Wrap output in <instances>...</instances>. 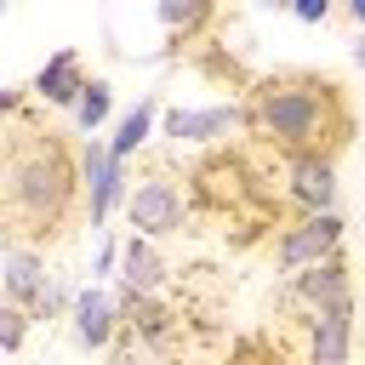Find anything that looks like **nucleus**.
Returning a JSON list of instances; mask_svg holds the SVG:
<instances>
[{"mask_svg":"<svg viewBox=\"0 0 365 365\" xmlns=\"http://www.w3.org/2000/svg\"><path fill=\"white\" fill-rule=\"evenodd\" d=\"M0 200H6L11 240L40 245V240L68 234L74 205L86 211V177H80V160L68 154V143H63L57 131H29L23 120H11L6 165H0Z\"/></svg>","mask_w":365,"mask_h":365,"instance_id":"f257e3e1","label":"nucleus"},{"mask_svg":"<svg viewBox=\"0 0 365 365\" xmlns=\"http://www.w3.org/2000/svg\"><path fill=\"white\" fill-rule=\"evenodd\" d=\"M245 120L257 137L291 154H336L354 131V114L342 103V86L325 74H274L251 91Z\"/></svg>","mask_w":365,"mask_h":365,"instance_id":"f03ea898","label":"nucleus"},{"mask_svg":"<svg viewBox=\"0 0 365 365\" xmlns=\"http://www.w3.org/2000/svg\"><path fill=\"white\" fill-rule=\"evenodd\" d=\"M331 257H342V217L336 211H325V217H297L285 234H279V245H274V262H279V274H308V268H319V262H331Z\"/></svg>","mask_w":365,"mask_h":365,"instance_id":"7ed1b4c3","label":"nucleus"},{"mask_svg":"<svg viewBox=\"0 0 365 365\" xmlns=\"http://www.w3.org/2000/svg\"><path fill=\"white\" fill-rule=\"evenodd\" d=\"M80 177H86V222L103 228L108 211H114L120 200H131V188H125V165L108 154V143L86 137V143H80Z\"/></svg>","mask_w":365,"mask_h":365,"instance_id":"20e7f679","label":"nucleus"},{"mask_svg":"<svg viewBox=\"0 0 365 365\" xmlns=\"http://www.w3.org/2000/svg\"><path fill=\"white\" fill-rule=\"evenodd\" d=\"M125 217H131V234H143V240H165V234H182V194H177V182H165V177H143L137 188H131V200H125Z\"/></svg>","mask_w":365,"mask_h":365,"instance_id":"39448f33","label":"nucleus"},{"mask_svg":"<svg viewBox=\"0 0 365 365\" xmlns=\"http://www.w3.org/2000/svg\"><path fill=\"white\" fill-rule=\"evenodd\" d=\"M285 188L302 217L336 211V154H291L285 160Z\"/></svg>","mask_w":365,"mask_h":365,"instance_id":"423d86ee","label":"nucleus"},{"mask_svg":"<svg viewBox=\"0 0 365 365\" xmlns=\"http://www.w3.org/2000/svg\"><path fill=\"white\" fill-rule=\"evenodd\" d=\"M120 325H125V314H120V297H108L103 285H86V291H74L68 331H74V342H80L86 354H103V348L120 336Z\"/></svg>","mask_w":365,"mask_h":365,"instance_id":"0eeeda50","label":"nucleus"},{"mask_svg":"<svg viewBox=\"0 0 365 365\" xmlns=\"http://www.w3.org/2000/svg\"><path fill=\"white\" fill-rule=\"evenodd\" d=\"M0 279H6V302L11 308H40L46 302V291L57 285L51 274H46V257L34 251V245H23V240H6V257H0Z\"/></svg>","mask_w":365,"mask_h":365,"instance_id":"6e6552de","label":"nucleus"},{"mask_svg":"<svg viewBox=\"0 0 365 365\" xmlns=\"http://www.w3.org/2000/svg\"><path fill=\"white\" fill-rule=\"evenodd\" d=\"M234 125H251L245 120V103H211V108H165V120H160V131L165 137H177V143H217V137H228Z\"/></svg>","mask_w":365,"mask_h":365,"instance_id":"1a4fd4ad","label":"nucleus"},{"mask_svg":"<svg viewBox=\"0 0 365 365\" xmlns=\"http://www.w3.org/2000/svg\"><path fill=\"white\" fill-rule=\"evenodd\" d=\"M86 86H91V80H86V68H80V51L63 46V51H51V57L40 63V74H34L29 91H34L46 108H68V114H74L80 97H86Z\"/></svg>","mask_w":365,"mask_h":365,"instance_id":"9d476101","label":"nucleus"},{"mask_svg":"<svg viewBox=\"0 0 365 365\" xmlns=\"http://www.w3.org/2000/svg\"><path fill=\"white\" fill-rule=\"evenodd\" d=\"M291 285H297V297L308 302V314H331V308H354V274H348V262H342V257H331V262H319V268H308V274H297Z\"/></svg>","mask_w":365,"mask_h":365,"instance_id":"9b49d317","label":"nucleus"},{"mask_svg":"<svg viewBox=\"0 0 365 365\" xmlns=\"http://www.w3.org/2000/svg\"><path fill=\"white\" fill-rule=\"evenodd\" d=\"M308 359L314 365H348L354 359V308L314 314V325H308Z\"/></svg>","mask_w":365,"mask_h":365,"instance_id":"f8f14e48","label":"nucleus"},{"mask_svg":"<svg viewBox=\"0 0 365 365\" xmlns=\"http://www.w3.org/2000/svg\"><path fill=\"white\" fill-rule=\"evenodd\" d=\"M160 285H165V262H160L154 240L131 234V240L120 245V291H131V297H154Z\"/></svg>","mask_w":365,"mask_h":365,"instance_id":"ddd939ff","label":"nucleus"},{"mask_svg":"<svg viewBox=\"0 0 365 365\" xmlns=\"http://www.w3.org/2000/svg\"><path fill=\"white\" fill-rule=\"evenodd\" d=\"M154 120H160V97H137V108H125L120 120H114V137H108V154L125 165L148 137H154Z\"/></svg>","mask_w":365,"mask_h":365,"instance_id":"4468645a","label":"nucleus"},{"mask_svg":"<svg viewBox=\"0 0 365 365\" xmlns=\"http://www.w3.org/2000/svg\"><path fill=\"white\" fill-rule=\"evenodd\" d=\"M108 114H114V86H108V80H91L86 97H80V108H74V125L91 137V131H103Z\"/></svg>","mask_w":365,"mask_h":365,"instance_id":"2eb2a0df","label":"nucleus"},{"mask_svg":"<svg viewBox=\"0 0 365 365\" xmlns=\"http://www.w3.org/2000/svg\"><path fill=\"white\" fill-rule=\"evenodd\" d=\"M29 319H34L29 308H11V302L0 308V348H6V354H17V348H23V331H29Z\"/></svg>","mask_w":365,"mask_h":365,"instance_id":"dca6fc26","label":"nucleus"},{"mask_svg":"<svg viewBox=\"0 0 365 365\" xmlns=\"http://www.w3.org/2000/svg\"><path fill=\"white\" fill-rule=\"evenodd\" d=\"M160 23H165V29H182V34H188V29L211 23V11H205V6H177V0H165V6H160Z\"/></svg>","mask_w":365,"mask_h":365,"instance_id":"f3484780","label":"nucleus"},{"mask_svg":"<svg viewBox=\"0 0 365 365\" xmlns=\"http://www.w3.org/2000/svg\"><path fill=\"white\" fill-rule=\"evenodd\" d=\"M291 17H297V23H325V17H331V0H297Z\"/></svg>","mask_w":365,"mask_h":365,"instance_id":"a211bd4d","label":"nucleus"},{"mask_svg":"<svg viewBox=\"0 0 365 365\" xmlns=\"http://www.w3.org/2000/svg\"><path fill=\"white\" fill-rule=\"evenodd\" d=\"M0 108H6V114H17V108H23V91H17V86H6V91H0Z\"/></svg>","mask_w":365,"mask_h":365,"instance_id":"6ab92c4d","label":"nucleus"},{"mask_svg":"<svg viewBox=\"0 0 365 365\" xmlns=\"http://www.w3.org/2000/svg\"><path fill=\"white\" fill-rule=\"evenodd\" d=\"M348 17H354V23H365V0H348Z\"/></svg>","mask_w":365,"mask_h":365,"instance_id":"aec40b11","label":"nucleus"},{"mask_svg":"<svg viewBox=\"0 0 365 365\" xmlns=\"http://www.w3.org/2000/svg\"><path fill=\"white\" fill-rule=\"evenodd\" d=\"M354 68H365V34L354 40Z\"/></svg>","mask_w":365,"mask_h":365,"instance_id":"412c9836","label":"nucleus"},{"mask_svg":"<svg viewBox=\"0 0 365 365\" xmlns=\"http://www.w3.org/2000/svg\"><path fill=\"white\" fill-rule=\"evenodd\" d=\"M120 365H131V359H120Z\"/></svg>","mask_w":365,"mask_h":365,"instance_id":"4be33fe9","label":"nucleus"}]
</instances>
